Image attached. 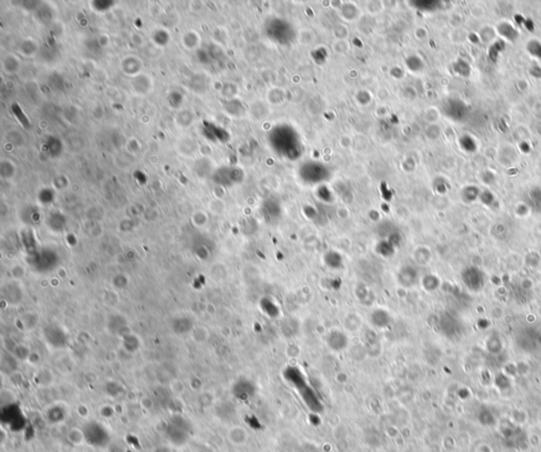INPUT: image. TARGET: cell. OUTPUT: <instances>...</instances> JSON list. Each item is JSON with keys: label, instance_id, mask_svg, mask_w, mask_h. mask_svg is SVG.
Here are the masks:
<instances>
[{"label": "cell", "instance_id": "83f0119b", "mask_svg": "<svg viewBox=\"0 0 541 452\" xmlns=\"http://www.w3.org/2000/svg\"><path fill=\"white\" fill-rule=\"evenodd\" d=\"M208 216L204 211H197L193 213L192 216V223L197 226V227H202L206 223H208Z\"/></svg>", "mask_w": 541, "mask_h": 452}, {"label": "cell", "instance_id": "ba28073f", "mask_svg": "<svg viewBox=\"0 0 541 452\" xmlns=\"http://www.w3.org/2000/svg\"><path fill=\"white\" fill-rule=\"evenodd\" d=\"M418 279V273L415 268L411 266H404L401 268L399 273L398 280L401 285L405 286V288H409V286L415 285Z\"/></svg>", "mask_w": 541, "mask_h": 452}, {"label": "cell", "instance_id": "ffe728a7", "mask_svg": "<svg viewBox=\"0 0 541 452\" xmlns=\"http://www.w3.org/2000/svg\"><path fill=\"white\" fill-rule=\"evenodd\" d=\"M178 149L183 156H192L194 152L197 151L198 145L193 139L187 138V139H181V142L179 143Z\"/></svg>", "mask_w": 541, "mask_h": 452}, {"label": "cell", "instance_id": "4316f807", "mask_svg": "<svg viewBox=\"0 0 541 452\" xmlns=\"http://www.w3.org/2000/svg\"><path fill=\"white\" fill-rule=\"evenodd\" d=\"M113 3L114 2H112V1H104V0L101 1V0H99V1L91 2V8L95 10V11H97V12H105V11L110 10L113 7Z\"/></svg>", "mask_w": 541, "mask_h": 452}, {"label": "cell", "instance_id": "44dd1931", "mask_svg": "<svg viewBox=\"0 0 541 452\" xmlns=\"http://www.w3.org/2000/svg\"><path fill=\"white\" fill-rule=\"evenodd\" d=\"M151 39L154 40L155 44L159 47H165L168 45L170 40V34L165 29H157L151 34Z\"/></svg>", "mask_w": 541, "mask_h": 452}, {"label": "cell", "instance_id": "7a4b0ae2", "mask_svg": "<svg viewBox=\"0 0 541 452\" xmlns=\"http://www.w3.org/2000/svg\"><path fill=\"white\" fill-rule=\"evenodd\" d=\"M298 393L310 410L315 413H318L324 410V406L321 404L320 400L318 399L317 394H316L315 391L310 387L309 384L298 390Z\"/></svg>", "mask_w": 541, "mask_h": 452}, {"label": "cell", "instance_id": "cb8c5ba5", "mask_svg": "<svg viewBox=\"0 0 541 452\" xmlns=\"http://www.w3.org/2000/svg\"><path fill=\"white\" fill-rule=\"evenodd\" d=\"M139 346H140V341L138 339L137 336L135 335H125V338H124V347L127 351H129L130 353L135 352L139 349Z\"/></svg>", "mask_w": 541, "mask_h": 452}, {"label": "cell", "instance_id": "3957f363", "mask_svg": "<svg viewBox=\"0 0 541 452\" xmlns=\"http://www.w3.org/2000/svg\"><path fill=\"white\" fill-rule=\"evenodd\" d=\"M131 88L137 95H147L154 89L153 78L145 73H141L132 78Z\"/></svg>", "mask_w": 541, "mask_h": 452}, {"label": "cell", "instance_id": "2e32d148", "mask_svg": "<svg viewBox=\"0 0 541 452\" xmlns=\"http://www.w3.org/2000/svg\"><path fill=\"white\" fill-rule=\"evenodd\" d=\"M193 172L199 176H206L211 173V162L208 157H201L193 165Z\"/></svg>", "mask_w": 541, "mask_h": 452}, {"label": "cell", "instance_id": "7c38bea8", "mask_svg": "<svg viewBox=\"0 0 541 452\" xmlns=\"http://www.w3.org/2000/svg\"><path fill=\"white\" fill-rule=\"evenodd\" d=\"M67 439H68V442L72 446H76V447L83 446L87 442L86 433H85L84 430L76 428V427H73V428L68 430V432H67Z\"/></svg>", "mask_w": 541, "mask_h": 452}, {"label": "cell", "instance_id": "d6986e66", "mask_svg": "<svg viewBox=\"0 0 541 452\" xmlns=\"http://www.w3.org/2000/svg\"><path fill=\"white\" fill-rule=\"evenodd\" d=\"M47 149H48L49 155H50L51 156L57 157L58 156L62 155L64 146H63V143L60 142L59 139L51 137V138H49V139L47 140Z\"/></svg>", "mask_w": 541, "mask_h": 452}, {"label": "cell", "instance_id": "4dcf8cb0", "mask_svg": "<svg viewBox=\"0 0 541 452\" xmlns=\"http://www.w3.org/2000/svg\"><path fill=\"white\" fill-rule=\"evenodd\" d=\"M68 184H69V181L64 175H59L54 180V186H55V188L59 189V191L65 189L67 186H68Z\"/></svg>", "mask_w": 541, "mask_h": 452}, {"label": "cell", "instance_id": "e0dca14e", "mask_svg": "<svg viewBox=\"0 0 541 452\" xmlns=\"http://www.w3.org/2000/svg\"><path fill=\"white\" fill-rule=\"evenodd\" d=\"M16 174L15 164L10 160H1L0 162V175L3 180L13 179Z\"/></svg>", "mask_w": 541, "mask_h": 452}, {"label": "cell", "instance_id": "7402d4cb", "mask_svg": "<svg viewBox=\"0 0 541 452\" xmlns=\"http://www.w3.org/2000/svg\"><path fill=\"white\" fill-rule=\"evenodd\" d=\"M325 262L328 266H330L331 268H339L343 266V258L340 257V255L335 253V252H331V253H328L325 257Z\"/></svg>", "mask_w": 541, "mask_h": 452}, {"label": "cell", "instance_id": "8992f818", "mask_svg": "<svg viewBox=\"0 0 541 452\" xmlns=\"http://www.w3.org/2000/svg\"><path fill=\"white\" fill-rule=\"evenodd\" d=\"M301 176L306 182L314 184V183H318L320 181L325 180L327 174L325 172V169L320 167V165L315 164V165H310L309 168L302 169Z\"/></svg>", "mask_w": 541, "mask_h": 452}, {"label": "cell", "instance_id": "9c48e42d", "mask_svg": "<svg viewBox=\"0 0 541 452\" xmlns=\"http://www.w3.org/2000/svg\"><path fill=\"white\" fill-rule=\"evenodd\" d=\"M47 224L53 231L59 233V231H63L64 228L66 227L67 219L63 215V213H60L59 211H54V212H52V213H50V215H49L48 220H47Z\"/></svg>", "mask_w": 541, "mask_h": 452}, {"label": "cell", "instance_id": "484cf974", "mask_svg": "<svg viewBox=\"0 0 541 452\" xmlns=\"http://www.w3.org/2000/svg\"><path fill=\"white\" fill-rule=\"evenodd\" d=\"M170 390H172V392L177 395V396H181L185 393V390L186 387L184 382H182L181 380H174L172 382H170Z\"/></svg>", "mask_w": 541, "mask_h": 452}, {"label": "cell", "instance_id": "4fadbf2b", "mask_svg": "<svg viewBox=\"0 0 541 452\" xmlns=\"http://www.w3.org/2000/svg\"><path fill=\"white\" fill-rule=\"evenodd\" d=\"M390 315L384 310H376L371 315V322L376 328H385L390 323Z\"/></svg>", "mask_w": 541, "mask_h": 452}, {"label": "cell", "instance_id": "52a82bcc", "mask_svg": "<svg viewBox=\"0 0 541 452\" xmlns=\"http://www.w3.org/2000/svg\"><path fill=\"white\" fill-rule=\"evenodd\" d=\"M235 395L241 400H246L255 394V388L254 384L247 380H240L238 382L235 384Z\"/></svg>", "mask_w": 541, "mask_h": 452}, {"label": "cell", "instance_id": "6da1fadb", "mask_svg": "<svg viewBox=\"0 0 541 452\" xmlns=\"http://www.w3.org/2000/svg\"><path fill=\"white\" fill-rule=\"evenodd\" d=\"M212 179L219 185L230 186L242 181L243 173L237 168H220L212 175Z\"/></svg>", "mask_w": 541, "mask_h": 452}, {"label": "cell", "instance_id": "d4e9b609", "mask_svg": "<svg viewBox=\"0 0 541 452\" xmlns=\"http://www.w3.org/2000/svg\"><path fill=\"white\" fill-rule=\"evenodd\" d=\"M22 240L24 243V247H27V249L29 250H32V252H35L34 248H35V237L33 236L32 230L30 229H26L23 230L22 233Z\"/></svg>", "mask_w": 541, "mask_h": 452}, {"label": "cell", "instance_id": "5bb4252c", "mask_svg": "<svg viewBox=\"0 0 541 452\" xmlns=\"http://www.w3.org/2000/svg\"><path fill=\"white\" fill-rule=\"evenodd\" d=\"M199 42H200V36L199 34L193 31V30H190V31H187L183 34L182 36V44L185 47V49L187 50H193V49H197V47L199 46Z\"/></svg>", "mask_w": 541, "mask_h": 452}, {"label": "cell", "instance_id": "1f68e13d", "mask_svg": "<svg viewBox=\"0 0 541 452\" xmlns=\"http://www.w3.org/2000/svg\"><path fill=\"white\" fill-rule=\"evenodd\" d=\"M127 149H128V151L131 152V154H136V152L140 149V145L138 143V140L136 139H131L128 142V145H127Z\"/></svg>", "mask_w": 541, "mask_h": 452}, {"label": "cell", "instance_id": "f546056e", "mask_svg": "<svg viewBox=\"0 0 541 452\" xmlns=\"http://www.w3.org/2000/svg\"><path fill=\"white\" fill-rule=\"evenodd\" d=\"M53 198H54V193H53L51 189H48V188L42 189V191H40L39 199H40L42 203H45V204L50 203L53 201Z\"/></svg>", "mask_w": 541, "mask_h": 452}, {"label": "cell", "instance_id": "277c9868", "mask_svg": "<svg viewBox=\"0 0 541 452\" xmlns=\"http://www.w3.org/2000/svg\"><path fill=\"white\" fill-rule=\"evenodd\" d=\"M326 343L332 351L340 352L344 351L348 347L349 340L345 333L339 331V330H333V331L328 334Z\"/></svg>", "mask_w": 541, "mask_h": 452}, {"label": "cell", "instance_id": "603a6c76", "mask_svg": "<svg viewBox=\"0 0 541 452\" xmlns=\"http://www.w3.org/2000/svg\"><path fill=\"white\" fill-rule=\"evenodd\" d=\"M192 340L196 341L197 344H202V343H204V341H206V339L209 338V332H208V330H206L205 328H202V327L193 328L192 333Z\"/></svg>", "mask_w": 541, "mask_h": 452}, {"label": "cell", "instance_id": "30bf717a", "mask_svg": "<svg viewBox=\"0 0 541 452\" xmlns=\"http://www.w3.org/2000/svg\"><path fill=\"white\" fill-rule=\"evenodd\" d=\"M2 67L3 70L8 73V74H15V73L19 72L21 62L14 54H8L5 55L2 59Z\"/></svg>", "mask_w": 541, "mask_h": 452}, {"label": "cell", "instance_id": "d6a6232c", "mask_svg": "<svg viewBox=\"0 0 541 452\" xmlns=\"http://www.w3.org/2000/svg\"><path fill=\"white\" fill-rule=\"evenodd\" d=\"M141 405H142V407L145 409V410L150 411L151 409L154 408V401L151 400L150 399H148V398H145V399L142 400Z\"/></svg>", "mask_w": 541, "mask_h": 452}, {"label": "cell", "instance_id": "ac0fdd59", "mask_svg": "<svg viewBox=\"0 0 541 452\" xmlns=\"http://www.w3.org/2000/svg\"><path fill=\"white\" fill-rule=\"evenodd\" d=\"M194 121V115L190 111V110H181L178 112L177 117H175V124L181 128H188L191 127Z\"/></svg>", "mask_w": 541, "mask_h": 452}, {"label": "cell", "instance_id": "8fae6325", "mask_svg": "<svg viewBox=\"0 0 541 452\" xmlns=\"http://www.w3.org/2000/svg\"><path fill=\"white\" fill-rule=\"evenodd\" d=\"M227 438H228V441L235 446L243 445L247 439L246 431L243 429L242 427H239V426L233 427V428H230L227 432Z\"/></svg>", "mask_w": 541, "mask_h": 452}, {"label": "cell", "instance_id": "f1b7e54d", "mask_svg": "<svg viewBox=\"0 0 541 452\" xmlns=\"http://www.w3.org/2000/svg\"><path fill=\"white\" fill-rule=\"evenodd\" d=\"M14 356L16 359H19V360H26L30 357V352L27 349V347H23V346H18L15 348V352H14Z\"/></svg>", "mask_w": 541, "mask_h": 452}, {"label": "cell", "instance_id": "9a60e30c", "mask_svg": "<svg viewBox=\"0 0 541 452\" xmlns=\"http://www.w3.org/2000/svg\"><path fill=\"white\" fill-rule=\"evenodd\" d=\"M20 53L27 57H32L38 51V44L32 38L23 39L19 47Z\"/></svg>", "mask_w": 541, "mask_h": 452}, {"label": "cell", "instance_id": "5b68a950", "mask_svg": "<svg viewBox=\"0 0 541 452\" xmlns=\"http://www.w3.org/2000/svg\"><path fill=\"white\" fill-rule=\"evenodd\" d=\"M121 68L126 75H129L135 77L139 74H141L142 71V63L135 55H128L126 56L121 63Z\"/></svg>", "mask_w": 541, "mask_h": 452}]
</instances>
